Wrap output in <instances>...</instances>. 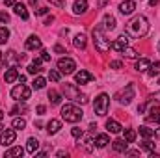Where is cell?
Listing matches in <instances>:
<instances>
[{
	"mask_svg": "<svg viewBox=\"0 0 160 158\" xmlns=\"http://www.w3.org/2000/svg\"><path fill=\"white\" fill-rule=\"evenodd\" d=\"M127 36L128 37H134V39H140V37H143L147 32H149V21H147V17H143V15H136L128 24H127Z\"/></svg>",
	"mask_w": 160,
	"mask_h": 158,
	"instance_id": "obj_1",
	"label": "cell"
},
{
	"mask_svg": "<svg viewBox=\"0 0 160 158\" xmlns=\"http://www.w3.org/2000/svg\"><path fill=\"white\" fill-rule=\"evenodd\" d=\"M93 43H95V48L101 54H106L112 48V43L106 39V36H104V26H95L93 28Z\"/></svg>",
	"mask_w": 160,
	"mask_h": 158,
	"instance_id": "obj_2",
	"label": "cell"
},
{
	"mask_svg": "<svg viewBox=\"0 0 160 158\" xmlns=\"http://www.w3.org/2000/svg\"><path fill=\"white\" fill-rule=\"evenodd\" d=\"M84 116V112L80 110L77 104H71V102H67V104H63L62 106V117L65 119L67 123H77L80 121Z\"/></svg>",
	"mask_w": 160,
	"mask_h": 158,
	"instance_id": "obj_3",
	"label": "cell"
},
{
	"mask_svg": "<svg viewBox=\"0 0 160 158\" xmlns=\"http://www.w3.org/2000/svg\"><path fill=\"white\" fill-rule=\"evenodd\" d=\"M108 106H110V97H108L106 93H101V95L95 99V102H93V110H95V114L101 116V117L106 116Z\"/></svg>",
	"mask_w": 160,
	"mask_h": 158,
	"instance_id": "obj_4",
	"label": "cell"
},
{
	"mask_svg": "<svg viewBox=\"0 0 160 158\" xmlns=\"http://www.w3.org/2000/svg\"><path fill=\"white\" fill-rule=\"evenodd\" d=\"M63 93H65L71 101H75V102H80V104H86V102H88V97H86L84 93H80L73 84H63Z\"/></svg>",
	"mask_w": 160,
	"mask_h": 158,
	"instance_id": "obj_5",
	"label": "cell"
},
{
	"mask_svg": "<svg viewBox=\"0 0 160 158\" xmlns=\"http://www.w3.org/2000/svg\"><path fill=\"white\" fill-rule=\"evenodd\" d=\"M30 93H32L30 87H26L24 84H19V86H15V87L11 89V97H13L15 101H22V102L30 99Z\"/></svg>",
	"mask_w": 160,
	"mask_h": 158,
	"instance_id": "obj_6",
	"label": "cell"
},
{
	"mask_svg": "<svg viewBox=\"0 0 160 158\" xmlns=\"http://www.w3.org/2000/svg\"><path fill=\"white\" fill-rule=\"evenodd\" d=\"M58 69H60V73H63V75H73L75 69H77V63H75L71 58H60V60H58Z\"/></svg>",
	"mask_w": 160,
	"mask_h": 158,
	"instance_id": "obj_7",
	"label": "cell"
},
{
	"mask_svg": "<svg viewBox=\"0 0 160 158\" xmlns=\"http://www.w3.org/2000/svg\"><path fill=\"white\" fill-rule=\"evenodd\" d=\"M132 99H134V86L128 84V86L125 87V91H121L119 95H118V101H119L123 106H128Z\"/></svg>",
	"mask_w": 160,
	"mask_h": 158,
	"instance_id": "obj_8",
	"label": "cell"
},
{
	"mask_svg": "<svg viewBox=\"0 0 160 158\" xmlns=\"http://www.w3.org/2000/svg\"><path fill=\"white\" fill-rule=\"evenodd\" d=\"M15 138H17L15 128H6V130H2V134H0V145L8 147V145H11V143L15 141Z\"/></svg>",
	"mask_w": 160,
	"mask_h": 158,
	"instance_id": "obj_9",
	"label": "cell"
},
{
	"mask_svg": "<svg viewBox=\"0 0 160 158\" xmlns=\"http://www.w3.org/2000/svg\"><path fill=\"white\" fill-rule=\"evenodd\" d=\"M128 41H130V37H128L127 34H123V36H119L118 39L112 43V48H114V50H118V52H123V50L128 47Z\"/></svg>",
	"mask_w": 160,
	"mask_h": 158,
	"instance_id": "obj_10",
	"label": "cell"
},
{
	"mask_svg": "<svg viewBox=\"0 0 160 158\" xmlns=\"http://www.w3.org/2000/svg\"><path fill=\"white\" fill-rule=\"evenodd\" d=\"M134 9H136V2L134 0H125V2L119 4V11L123 15H130V13H134Z\"/></svg>",
	"mask_w": 160,
	"mask_h": 158,
	"instance_id": "obj_11",
	"label": "cell"
},
{
	"mask_svg": "<svg viewBox=\"0 0 160 158\" xmlns=\"http://www.w3.org/2000/svg\"><path fill=\"white\" fill-rule=\"evenodd\" d=\"M95 78L91 73H88V71H78L77 75H75V80H77V84H88V82H91V80Z\"/></svg>",
	"mask_w": 160,
	"mask_h": 158,
	"instance_id": "obj_12",
	"label": "cell"
},
{
	"mask_svg": "<svg viewBox=\"0 0 160 158\" xmlns=\"http://www.w3.org/2000/svg\"><path fill=\"white\" fill-rule=\"evenodd\" d=\"M88 11V0H77L73 4V13L75 15H84Z\"/></svg>",
	"mask_w": 160,
	"mask_h": 158,
	"instance_id": "obj_13",
	"label": "cell"
},
{
	"mask_svg": "<svg viewBox=\"0 0 160 158\" xmlns=\"http://www.w3.org/2000/svg\"><path fill=\"white\" fill-rule=\"evenodd\" d=\"M41 39L38 37V36H30L28 39H26V48L28 50H38V48H41Z\"/></svg>",
	"mask_w": 160,
	"mask_h": 158,
	"instance_id": "obj_14",
	"label": "cell"
},
{
	"mask_svg": "<svg viewBox=\"0 0 160 158\" xmlns=\"http://www.w3.org/2000/svg\"><path fill=\"white\" fill-rule=\"evenodd\" d=\"M60 128H62V121H58V119H50L48 125H47V132L48 134H58Z\"/></svg>",
	"mask_w": 160,
	"mask_h": 158,
	"instance_id": "obj_15",
	"label": "cell"
},
{
	"mask_svg": "<svg viewBox=\"0 0 160 158\" xmlns=\"http://www.w3.org/2000/svg\"><path fill=\"white\" fill-rule=\"evenodd\" d=\"M106 128H108V132H112V134H119L121 130H123V126H121L116 119H108V121H106Z\"/></svg>",
	"mask_w": 160,
	"mask_h": 158,
	"instance_id": "obj_16",
	"label": "cell"
},
{
	"mask_svg": "<svg viewBox=\"0 0 160 158\" xmlns=\"http://www.w3.org/2000/svg\"><path fill=\"white\" fill-rule=\"evenodd\" d=\"M4 80H6L8 84H13L15 80H19V71H17L15 67L8 69V71H6V75H4Z\"/></svg>",
	"mask_w": 160,
	"mask_h": 158,
	"instance_id": "obj_17",
	"label": "cell"
},
{
	"mask_svg": "<svg viewBox=\"0 0 160 158\" xmlns=\"http://www.w3.org/2000/svg\"><path fill=\"white\" fill-rule=\"evenodd\" d=\"M13 9H15V13H17L21 19H24V21L30 17V15H28V9H26V6H24V4H19V2H17V4L13 6Z\"/></svg>",
	"mask_w": 160,
	"mask_h": 158,
	"instance_id": "obj_18",
	"label": "cell"
},
{
	"mask_svg": "<svg viewBox=\"0 0 160 158\" xmlns=\"http://www.w3.org/2000/svg\"><path fill=\"white\" fill-rule=\"evenodd\" d=\"M149 65H151V62H149L147 58H140V60L136 62V67H134V69H136L138 73H145V71L149 69Z\"/></svg>",
	"mask_w": 160,
	"mask_h": 158,
	"instance_id": "obj_19",
	"label": "cell"
},
{
	"mask_svg": "<svg viewBox=\"0 0 160 158\" xmlns=\"http://www.w3.org/2000/svg\"><path fill=\"white\" fill-rule=\"evenodd\" d=\"M38 149H39V141H38L36 138H28V141H26V151H28L30 155H36Z\"/></svg>",
	"mask_w": 160,
	"mask_h": 158,
	"instance_id": "obj_20",
	"label": "cell"
},
{
	"mask_svg": "<svg viewBox=\"0 0 160 158\" xmlns=\"http://www.w3.org/2000/svg\"><path fill=\"white\" fill-rule=\"evenodd\" d=\"M102 22H104V30H114V28H116V24H118L114 15H104Z\"/></svg>",
	"mask_w": 160,
	"mask_h": 158,
	"instance_id": "obj_21",
	"label": "cell"
},
{
	"mask_svg": "<svg viewBox=\"0 0 160 158\" xmlns=\"http://www.w3.org/2000/svg\"><path fill=\"white\" fill-rule=\"evenodd\" d=\"M108 143H110V138H108V134H99V136L95 138V145H97L99 149L106 147Z\"/></svg>",
	"mask_w": 160,
	"mask_h": 158,
	"instance_id": "obj_22",
	"label": "cell"
},
{
	"mask_svg": "<svg viewBox=\"0 0 160 158\" xmlns=\"http://www.w3.org/2000/svg\"><path fill=\"white\" fill-rule=\"evenodd\" d=\"M112 147H114L116 153H125L127 147H128V143L125 140H116V141H112Z\"/></svg>",
	"mask_w": 160,
	"mask_h": 158,
	"instance_id": "obj_23",
	"label": "cell"
},
{
	"mask_svg": "<svg viewBox=\"0 0 160 158\" xmlns=\"http://www.w3.org/2000/svg\"><path fill=\"white\" fill-rule=\"evenodd\" d=\"M75 47L78 48V50H84L86 48V45H88V41H86V36L84 34H78V36H75Z\"/></svg>",
	"mask_w": 160,
	"mask_h": 158,
	"instance_id": "obj_24",
	"label": "cell"
},
{
	"mask_svg": "<svg viewBox=\"0 0 160 158\" xmlns=\"http://www.w3.org/2000/svg\"><path fill=\"white\" fill-rule=\"evenodd\" d=\"M48 99H50V104H54V106H58V104L62 102V95H60L58 91H54V89L48 91Z\"/></svg>",
	"mask_w": 160,
	"mask_h": 158,
	"instance_id": "obj_25",
	"label": "cell"
},
{
	"mask_svg": "<svg viewBox=\"0 0 160 158\" xmlns=\"http://www.w3.org/2000/svg\"><path fill=\"white\" fill-rule=\"evenodd\" d=\"M24 155V149L22 147H13L9 151H6V158H13V156H22Z\"/></svg>",
	"mask_w": 160,
	"mask_h": 158,
	"instance_id": "obj_26",
	"label": "cell"
},
{
	"mask_svg": "<svg viewBox=\"0 0 160 158\" xmlns=\"http://www.w3.org/2000/svg\"><path fill=\"white\" fill-rule=\"evenodd\" d=\"M82 147H84V151H88V153L93 151V149H95V140H93L91 136H88V138L82 141Z\"/></svg>",
	"mask_w": 160,
	"mask_h": 158,
	"instance_id": "obj_27",
	"label": "cell"
},
{
	"mask_svg": "<svg viewBox=\"0 0 160 158\" xmlns=\"http://www.w3.org/2000/svg\"><path fill=\"white\" fill-rule=\"evenodd\" d=\"M11 126H13L15 130H22V128L26 126V121H24L22 117H15L13 119V123H11Z\"/></svg>",
	"mask_w": 160,
	"mask_h": 158,
	"instance_id": "obj_28",
	"label": "cell"
},
{
	"mask_svg": "<svg viewBox=\"0 0 160 158\" xmlns=\"http://www.w3.org/2000/svg\"><path fill=\"white\" fill-rule=\"evenodd\" d=\"M140 136L142 138H153L155 136V130L149 128V126H140Z\"/></svg>",
	"mask_w": 160,
	"mask_h": 158,
	"instance_id": "obj_29",
	"label": "cell"
},
{
	"mask_svg": "<svg viewBox=\"0 0 160 158\" xmlns=\"http://www.w3.org/2000/svg\"><path fill=\"white\" fill-rule=\"evenodd\" d=\"M8 39H9V30L6 26H0V45L8 43Z\"/></svg>",
	"mask_w": 160,
	"mask_h": 158,
	"instance_id": "obj_30",
	"label": "cell"
},
{
	"mask_svg": "<svg viewBox=\"0 0 160 158\" xmlns=\"http://www.w3.org/2000/svg\"><path fill=\"white\" fill-rule=\"evenodd\" d=\"M147 71H149V75H151V77H157V75H160V62H155V63H151Z\"/></svg>",
	"mask_w": 160,
	"mask_h": 158,
	"instance_id": "obj_31",
	"label": "cell"
},
{
	"mask_svg": "<svg viewBox=\"0 0 160 158\" xmlns=\"http://www.w3.org/2000/svg\"><path fill=\"white\" fill-rule=\"evenodd\" d=\"M45 84H47V80L43 78V77H38V78L32 82V87H34V89H43Z\"/></svg>",
	"mask_w": 160,
	"mask_h": 158,
	"instance_id": "obj_32",
	"label": "cell"
},
{
	"mask_svg": "<svg viewBox=\"0 0 160 158\" xmlns=\"http://www.w3.org/2000/svg\"><path fill=\"white\" fill-rule=\"evenodd\" d=\"M134 140H136V130H132V128L125 130V141H127V143H132Z\"/></svg>",
	"mask_w": 160,
	"mask_h": 158,
	"instance_id": "obj_33",
	"label": "cell"
},
{
	"mask_svg": "<svg viewBox=\"0 0 160 158\" xmlns=\"http://www.w3.org/2000/svg\"><path fill=\"white\" fill-rule=\"evenodd\" d=\"M142 149H145V151L153 153V151H155V143H153V141H149V138H145V141L142 143Z\"/></svg>",
	"mask_w": 160,
	"mask_h": 158,
	"instance_id": "obj_34",
	"label": "cell"
},
{
	"mask_svg": "<svg viewBox=\"0 0 160 158\" xmlns=\"http://www.w3.org/2000/svg\"><path fill=\"white\" fill-rule=\"evenodd\" d=\"M28 73H30V75H39V73H41V67L38 65V63H34V62H32V63L28 65Z\"/></svg>",
	"mask_w": 160,
	"mask_h": 158,
	"instance_id": "obj_35",
	"label": "cell"
},
{
	"mask_svg": "<svg viewBox=\"0 0 160 158\" xmlns=\"http://www.w3.org/2000/svg\"><path fill=\"white\" fill-rule=\"evenodd\" d=\"M121 54H125L127 58H132V60H134V58H138V52H136L134 48H128V47H127V48H125Z\"/></svg>",
	"mask_w": 160,
	"mask_h": 158,
	"instance_id": "obj_36",
	"label": "cell"
},
{
	"mask_svg": "<svg viewBox=\"0 0 160 158\" xmlns=\"http://www.w3.org/2000/svg\"><path fill=\"white\" fill-rule=\"evenodd\" d=\"M48 78L52 80V82H60V71L50 69V71H48Z\"/></svg>",
	"mask_w": 160,
	"mask_h": 158,
	"instance_id": "obj_37",
	"label": "cell"
},
{
	"mask_svg": "<svg viewBox=\"0 0 160 158\" xmlns=\"http://www.w3.org/2000/svg\"><path fill=\"white\" fill-rule=\"evenodd\" d=\"M39 60L43 62V63H45V62H50V52H48V50H41Z\"/></svg>",
	"mask_w": 160,
	"mask_h": 158,
	"instance_id": "obj_38",
	"label": "cell"
},
{
	"mask_svg": "<svg viewBox=\"0 0 160 158\" xmlns=\"http://www.w3.org/2000/svg\"><path fill=\"white\" fill-rule=\"evenodd\" d=\"M71 134H73V138H82V134H84V132H82V128L75 126V128L71 130Z\"/></svg>",
	"mask_w": 160,
	"mask_h": 158,
	"instance_id": "obj_39",
	"label": "cell"
},
{
	"mask_svg": "<svg viewBox=\"0 0 160 158\" xmlns=\"http://www.w3.org/2000/svg\"><path fill=\"white\" fill-rule=\"evenodd\" d=\"M50 4H54L56 7H65V0H48Z\"/></svg>",
	"mask_w": 160,
	"mask_h": 158,
	"instance_id": "obj_40",
	"label": "cell"
},
{
	"mask_svg": "<svg viewBox=\"0 0 160 158\" xmlns=\"http://www.w3.org/2000/svg\"><path fill=\"white\" fill-rule=\"evenodd\" d=\"M0 22H9V15L4 13V11H0Z\"/></svg>",
	"mask_w": 160,
	"mask_h": 158,
	"instance_id": "obj_41",
	"label": "cell"
},
{
	"mask_svg": "<svg viewBox=\"0 0 160 158\" xmlns=\"http://www.w3.org/2000/svg\"><path fill=\"white\" fill-rule=\"evenodd\" d=\"M54 52H58V54H67V52H65V48H63L62 45H56V47H54Z\"/></svg>",
	"mask_w": 160,
	"mask_h": 158,
	"instance_id": "obj_42",
	"label": "cell"
},
{
	"mask_svg": "<svg viewBox=\"0 0 160 158\" xmlns=\"http://www.w3.org/2000/svg\"><path fill=\"white\" fill-rule=\"evenodd\" d=\"M110 67H112V69H121V67H123V63H121V62H112V63H110Z\"/></svg>",
	"mask_w": 160,
	"mask_h": 158,
	"instance_id": "obj_43",
	"label": "cell"
},
{
	"mask_svg": "<svg viewBox=\"0 0 160 158\" xmlns=\"http://www.w3.org/2000/svg\"><path fill=\"white\" fill-rule=\"evenodd\" d=\"M47 13H48V7H39L36 15H47Z\"/></svg>",
	"mask_w": 160,
	"mask_h": 158,
	"instance_id": "obj_44",
	"label": "cell"
},
{
	"mask_svg": "<svg viewBox=\"0 0 160 158\" xmlns=\"http://www.w3.org/2000/svg\"><path fill=\"white\" fill-rule=\"evenodd\" d=\"M125 155H127V156H138L140 151H125Z\"/></svg>",
	"mask_w": 160,
	"mask_h": 158,
	"instance_id": "obj_45",
	"label": "cell"
},
{
	"mask_svg": "<svg viewBox=\"0 0 160 158\" xmlns=\"http://www.w3.org/2000/svg\"><path fill=\"white\" fill-rule=\"evenodd\" d=\"M36 112H38V116H43V114H45V106H38Z\"/></svg>",
	"mask_w": 160,
	"mask_h": 158,
	"instance_id": "obj_46",
	"label": "cell"
},
{
	"mask_svg": "<svg viewBox=\"0 0 160 158\" xmlns=\"http://www.w3.org/2000/svg\"><path fill=\"white\" fill-rule=\"evenodd\" d=\"M50 22H54V17H52V15H50V17H47V19H45V24H50Z\"/></svg>",
	"mask_w": 160,
	"mask_h": 158,
	"instance_id": "obj_47",
	"label": "cell"
},
{
	"mask_svg": "<svg viewBox=\"0 0 160 158\" xmlns=\"http://www.w3.org/2000/svg\"><path fill=\"white\" fill-rule=\"evenodd\" d=\"M4 4H6V6H15L17 2H15V0H4Z\"/></svg>",
	"mask_w": 160,
	"mask_h": 158,
	"instance_id": "obj_48",
	"label": "cell"
},
{
	"mask_svg": "<svg viewBox=\"0 0 160 158\" xmlns=\"http://www.w3.org/2000/svg\"><path fill=\"white\" fill-rule=\"evenodd\" d=\"M151 123H160V112L155 116V117H153V121H151Z\"/></svg>",
	"mask_w": 160,
	"mask_h": 158,
	"instance_id": "obj_49",
	"label": "cell"
},
{
	"mask_svg": "<svg viewBox=\"0 0 160 158\" xmlns=\"http://www.w3.org/2000/svg\"><path fill=\"white\" fill-rule=\"evenodd\" d=\"M19 82L24 84V82H26V77H24V75H19Z\"/></svg>",
	"mask_w": 160,
	"mask_h": 158,
	"instance_id": "obj_50",
	"label": "cell"
},
{
	"mask_svg": "<svg viewBox=\"0 0 160 158\" xmlns=\"http://www.w3.org/2000/svg\"><path fill=\"white\" fill-rule=\"evenodd\" d=\"M108 2H110V0H99V6H101V7H102V6H106V4H108Z\"/></svg>",
	"mask_w": 160,
	"mask_h": 158,
	"instance_id": "obj_51",
	"label": "cell"
},
{
	"mask_svg": "<svg viewBox=\"0 0 160 158\" xmlns=\"http://www.w3.org/2000/svg\"><path fill=\"white\" fill-rule=\"evenodd\" d=\"M4 63H6V62H4V54L0 52V69H2V65H4Z\"/></svg>",
	"mask_w": 160,
	"mask_h": 158,
	"instance_id": "obj_52",
	"label": "cell"
},
{
	"mask_svg": "<svg viewBox=\"0 0 160 158\" xmlns=\"http://www.w3.org/2000/svg\"><path fill=\"white\" fill-rule=\"evenodd\" d=\"M153 99H157V101H160V91H158V93H155V95L151 97V101H153Z\"/></svg>",
	"mask_w": 160,
	"mask_h": 158,
	"instance_id": "obj_53",
	"label": "cell"
},
{
	"mask_svg": "<svg viewBox=\"0 0 160 158\" xmlns=\"http://www.w3.org/2000/svg\"><path fill=\"white\" fill-rule=\"evenodd\" d=\"M56 155H58V156H67V153H65V151H58Z\"/></svg>",
	"mask_w": 160,
	"mask_h": 158,
	"instance_id": "obj_54",
	"label": "cell"
},
{
	"mask_svg": "<svg viewBox=\"0 0 160 158\" xmlns=\"http://www.w3.org/2000/svg\"><path fill=\"white\" fill-rule=\"evenodd\" d=\"M149 4H151V6H157V4H158V0H149Z\"/></svg>",
	"mask_w": 160,
	"mask_h": 158,
	"instance_id": "obj_55",
	"label": "cell"
},
{
	"mask_svg": "<svg viewBox=\"0 0 160 158\" xmlns=\"http://www.w3.org/2000/svg\"><path fill=\"white\" fill-rule=\"evenodd\" d=\"M30 6H38V0H30Z\"/></svg>",
	"mask_w": 160,
	"mask_h": 158,
	"instance_id": "obj_56",
	"label": "cell"
},
{
	"mask_svg": "<svg viewBox=\"0 0 160 158\" xmlns=\"http://www.w3.org/2000/svg\"><path fill=\"white\" fill-rule=\"evenodd\" d=\"M155 136H157V138H160V128L157 130V132H155Z\"/></svg>",
	"mask_w": 160,
	"mask_h": 158,
	"instance_id": "obj_57",
	"label": "cell"
},
{
	"mask_svg": "<svg viewBox=\"0 0 160 158\" xmlns=\"http://www.w3.org/2000/svg\"><path fill=\"white\" fill-rule=\"evenodd\" d=\"M2 119H4V112H0V121H2Z\"/></svg>",
	"mask_w": 160,
	"mask_h": 158,
	"instance_id": "obj_58",
	"label": "cell"
},
{
	"mask_svg": "<svg viewBox=\"0 0 160 158\" xmlns=\"http://www.w3.org/2000/svg\"><path fill=\"white\" fill-rule=\"evenodd\" d=\"M2 130H4V126H2V125H0V134H2Z\"/></svg>",
	"mask_w": 160,
	"mask_h": 158,
	"instance_id": "obj_59",
	"label": "cell"
},
{
	"mask_svg": "<svg viewBox=\"0 0 160 158\" xmlns=\"http://www.w3.org/2000/svg\"><path fill=\"white\" fill-rule=\"evenodd\" d=\"M158 52H160V43H158Z\"/></svg>",
	"mask_w": 160,
	"mask_h": 158,
	"instance_id": "obj_60",
	"label": "cell"
}]
</instances>
